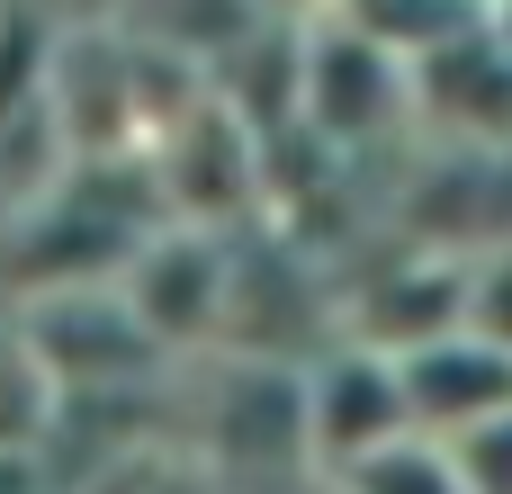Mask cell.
Returning a JSON list of instances; mask_svg holds the SVG:
<instances>
[{"label":"cell","instance_id":"6da1fadb","mask_svg":"<svg viewBox=\"0 0 512 494\" xmlns=\"http://www.w3.org/2000/svg\"><path fill=\"white\" fill-rule=\"evenodd\" d=\"M396 126H414V63L378 45L360 18H306V90H297V144L369 153Z\"/></svg>","mask_w":512,"mask_h":494},{"label":"cell","instance_id":"7a4b0ae2","mask_svg":"<svg viewBox=\"0 0 512 494\" xmlns=\"http://www.w3.org/2000/svg\"><path fill=\"white\" fill-rule=\"evenodd\" d=\"M117 297L135 306V324L171 360H216L225 351V324H234V234L162 216L135 243V261L117 270Z\"/></svg>","mask_w":512,"mask_h":494},{"label":"cell","instance_id":"3957f363","mask_svg":"<svg viewBox=\"0 0 512 494\" xmlns=\"http://www.w3.org/2000/svg\"><path fill=\"white\" fill-rule=\"evenodd\" d=\"M297 423H306V459L315 477H351L360 459L414 441V405H405V369L378 342H324L315 360H297Z\"/></svg>","mask_w":512,"mask_h":494},{"label":"cell","instance_id":"277c9868","mask_svg":"<svg viewBox=\"0 0 512 494\" xmlns=\"http://www.w3.org/2000/svg\"><path fill=\"white\" fill-rule=\"evenodd\" d=\"M9 315H18V342L54 369V387H63L72 405H81V396H126V387L180 369V360L135 324V306L117 297V279H108V288H45V297H18Z\"/></svg>","mask_w":512,"mask_h":494},{"label":"cell","instance_id":"5b68a950","mask_svg":"<svg viewBox=\"0 0 512 494\" xmlns=\"http://www.w3.org/2000/svg\"><path fill=\"white\" fill-rule=\"evenodd\" d=\"M396 369H405V405H414V432L423 441H459V432L495 423L512 405V351L486 342V333H468V324L396 351Z\"/></svg>","mask_w":512,"mask_h":494},{"label":"cell","instance_id":"8992f818","mask_svg":"<svg viewBox=\"0 0 512 494\" xmlns=\"http://www.w3.org/2000/svg\"><path fill=\"white\" fill-rule=\"evenodd\" d=\"M333 494H468L459 477V459L441 450V441H396V450H378V459H360L351 477H333Z\"/></svg>","mask_w":512,"mask_h":494},{"label":"cell","instance_id":"52a82bcc","mask_svg":"<svg viewBox=\"0 0 512 494\" xmlns=\"http://www.w3.org/2000/svg\"><path fill=\"white\" fill-rule=\"evenodd\" d=\"M468 333H486V342L512 351V243H486L468 261Z\"/></svg>","mask_w":512,"mask_h":494},{"label":"cell","instance_id":"ba28073f","mask_svg":"<svg viewBox=\"0 0 512 494\" xmlns=\"http://www.w3.org/2000/svg\"><path fill=\"white\" fill-rule=\"evenodd\" d=\"M450 459H459V477L468 494H512V405L495 423H477V432H459V441H441Z\"/></svg>","mask_w":512,"mask_h":494},{"label":"cell","instance_id":"9c48e42d","mask_svg":"<svg viewBox=\"0 0 512 494\" xmlns=\"http://www.w3.org/2000/svg\"><path fill=\"white\" fill-rule=\"evenodd\" d=\"M270 18H333V9H351V0H261Z\"/></svg>","mask_w":512,"mask_h":494}]
</instances>
